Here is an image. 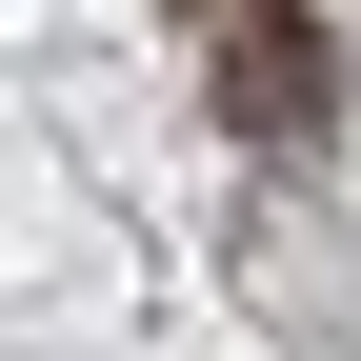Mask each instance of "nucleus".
<instances>
[]
</instances>
